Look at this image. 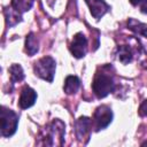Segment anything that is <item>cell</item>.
<instances>
[{"label": "cell", "mask_w": 147, "mask_h": 147, "mask_svg": "<svg viewBox=\"0 0 147 147\" xmlns=\"http://www.w3.org/2000/svg\"><path fill=\"white\" fill-rule=\"evenodd\" d=\"M64 136V124L60 119H55L46 129V138L49 139L48 145H54V138H59L61 141Z\"/></svg>", "instance_id": "cell-6"}, {"label": "cell", "mask_w": 147, "mask_h": 147, "mask_svg": "<svg viewBox=\"0 0 147 147\" xmlns=\"http://www.w3.org/2000/svg\"><path fill=\"white\" fill-rule=\"evenodd\" d=\"M34 74L47 80L52 82L55 74V61L51 56H44L34 63Z\"/></svg>", "instance_id": "cell-3"}, {"label": "cell", "mask_w": 147, "mask_h": 147, "mask_svg": "<svg viewBox=\"0 0 147 147\" xmlns=\"http://www.w3.org/2000/svg\"><path fill=\"white\" fill-rule=\"evenodd\" d=\"M129 28L132 31H134L136 33H138V34L147 38V24L137 22L136 20L131 18V20H129Z\"/></svg>", "instance_id": "cell-13"}, {"label": "cell", "mask_w": 147, "mask_h": 147, "mask_svg": "<svg viewBox=\"0 0 147 147\" xmlns=\"http://www.w3.org/2000/svg\"><path fill=\"white\" fill-rule=\"evenodd\" d=\"M70 52L77 59L85 56V54L87 52V39L82 32H78L75 34V37L70 44Z\"/></svg>", "instance_id": "cell-5"}, {"label": "cell", "mask_w": 147, "mask_h": 147, "mask_svg": "<svg viewBox=\"0 0 147 147\" xmlns=\"http://www.w3.org/2000/svg\"><path fill=\"white\" fill-rule=\"evenodd\" d=\"M91 121L88 117H80L77 122H76V134L79 139L84 138L88 132H90V129H91Z\"/></svg>", "instance_id": "cell-9"}, {"label": "cell", "mask_w": 147, "mask_h": 147, "mask_svg": "<svg viewBox=\"0 0 147 147\" xmlns=\"http://www.w3.org/2000/svg\"><path fill=\"white\" fill-rule=\"evenodd\" d=\"M114 87H115V83H114L113 76L109 72L101 71L95 75L94 80L92 83V88L94 94L98 98L101 99L107 96L109 93L114 91Z\"/></svg>", "instance_id": "cell-1"}, {"label": "cell", "mask_w": 147, "mask_h": 147, "mask_svg": "<svg viewBox=\"0 0 147 147\" xmlns=\"http://www.w3.org/2000/svg\"><path fill=\"white\" fill-rule=\"evenodd\" d=\"M37 99V93L33 88L26 86L22 90L21 92V95H20V100H18V103H20V107L22 109H26L29 107H31L34 101Z\"/></svg>", "instance_id": "cell-8"}, {"label": "cell", "mask_w": 147, "mask_h": 147, "mask_svg": "<svg viewBox=\"0 0 147 147\" xmlns=\"http://www.w3.org/2000/svg\"><path fill=\"white\" fill-rule=\"evenodd\" d=\"M146 0H130V2L132 3V5H139V3H142V2H145Z\"/></svg>", "instance_id": "cell-19"}, {"label": "cell", "mask_w": 147, "mask_h": 147, "mask_svg": "<svg viewBox=\"0 0 147 147\" xmlns=\"http://www.w3.org/2000/svg\"><path fill=\"white\" fill-rule=\"evenodd\" d=\"M139 113H140L141 116H147V100H145L141 103V106L139 108Z\"/></svg>", "instance_id": "cell-17"}, {"label": "cell", "mask_w": 147, "mask_h": 147, "mask_svg": "<svg viewBox=\"0 0 147 147\" xmlns=\"http://www.w3.org/2000/svg\"><path fill=\"white\" fill-rule=\"evenodd\" d=\"M117 57L124 64L130 63L132 61V59H133V52H132L131 47L127 46V45L118 46V48H117Z\"/></svg>", "instance_id": "cell-11"}, {"label": "cell", "mask_w": 147, "mask_h": 147, "mask_svg": "<svg viewBox=\"0 0 147 147\" xmlns=\"http://www.w3.org/2000/svg\"><path fill=\"white\" fill-rule=\"evenodd\" d=\"M33 5V0H11V7L15 8L21 14L31 9Z\"/></svg>", "instance_id": "cell-14"}, {"label": "cell", "mask_w": 147, "mask_h": 147, "mask_svg": "<svg viewBox=\"0 0 147 147\" xmlns=\"http://www.w3.org/2000/svg\"><path fill=\"white\" fill-rule=\"evenodd\" d=\"M80 86V80L76 76H68L64 80L63 90L67 94H75Z\"/></svg>", "instance_id": "cell-10"}, {"label": "cell", "mask_w": 147, "mask_h": 147, "mask_svg": "<svg viewBox=\"0 0 147 147\" xmlns=\"http://www.w3.org/2000/svg\"><path fill=\"white\" fill-rule=\"evenodd\" d=\"M140 8H141V11H142V13L147 14V0L141 3V7H140Z\"/></svg>", "instance_id": "cell-18"}, {"label": "cell", "mask_w": 147, "mask_h": 147, "mask_svg": "<svg viewBox=\"0 0 147 147\" xmlns=\"http://www.w3.org/2000/svg\"><path fill=\"white\" fill-rule=\"evenodd\" d=\"M86 2L90 7L91 14L96 20L101 18L109 10V6L103 0H86Z\"/></svg>", "instance_id": "cell-7"}, {"label": "cell", "mask_w": 147, "mask_h": 147, "mask_svg": "<svg viewBox=\"0 0 147 147\" xmlns=\"http://www.w3.org/2000/svg\"><path fill=\"white\" fill-rule=\"evenodd\" d=\"M9 75H10L11 82H14V83L21 82L24 78V72H23V69L20 64H13L9 68Z\"/></svg>", "instance_id": "cell-16"}, {"label": "cell", "mask_w": 147, "mask_h": 147, "mask_svg": "<svg viewBox=\"0 0 147 147\" xmlns=\"http://www.w3.org/2000/svg\"><path fill=\"white\" fill-rule=\"evenodd\" d=\"M113 119V111L111 109L106 106V105H102L100 107H98L94 111V115H93V123L92 125L94 126V129L96 131L99 130H102L105 127H107L110 122Z\"/></svg>", "instance_id": "cell-4"}, {"label": "cell", "mask_w": 147, "mask_h": 147, "mask_svg": "<svg viewBox=\"0 0 147 147\" xmlns=\"http://www.w3.org/2000/svg\"><path fill=\"white\" fill-rule=\"evenodd\" d=\"M0 121H1V136L2 137H10L16 132L17 124H18V117L15 114V111L6 107H1Z\"/></svg>", "instance_id": "cell-2"}, {"label": "cell", "mask_w": 147, "mask_h": 147, "mask_svg": "<svg viewBox=\"0 0 147 147\" xmlns=\"http://www.w3.org/2000/svg\"><path fill=\"white\" fill-rule=\"evenodd\" d=\"M38 40L33 33H30L25 39V52L29 55H34L38 52Z\"/></svg>", "instance_id": "cell-12"}, {"label": "cell", "mask_w": 147, "mask_h": 147, "mask_svg": "<svg viewBox=\"0 0 147 147\" xmlns=\"http://www.w3.org/2000/svg\"><path fill=\"white\" fill-rule=\"evenodd\" d=\"M5 14H6L7 23H8L9 26H13V25H15L16 23H18V22L21 21V13L17 11V10H16L15 8H13V7L8 8V10H6Z\"/></svg>", "instance_id": "cell-15"}]
</instances>
